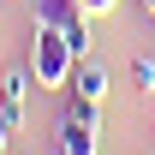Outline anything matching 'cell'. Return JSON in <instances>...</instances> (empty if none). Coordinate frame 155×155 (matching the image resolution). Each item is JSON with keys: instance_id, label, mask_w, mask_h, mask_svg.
<instances>
[{"instance_id": "cell-1", "label": "cell", "mask_w": 155, "mask_h": 155, "mask_svg": "<svg viewBox=\"0 0 155 155\" xmlns=\"http://www.w3.org/2000/svg\"><path fill=\"white\" fill-rule=\"evenodd\" d=\"M24 66L36 72L42 90H66V84H72V66H78V54H72V42H66V30L36 24V36H30V60H24Z\"/></svg>"}, {"instance_id": "cell-2", "label": "cell", "mask_w": 155, "mask_h": 155, "mask_svg": "<svg viewBox=\"0 0 155 155\" xmlns=\"http://www.w3.org/2000/svg\"><path fill=\"white\" fill-rule=\"evenodd\" d=\"M30 84H36V72H30V66H12V72L0 78V114L12 119V131H24V101H30Z\"/></svg>"}, {"instance_id": "cell-3", "label": "cell", "mask_w": 155, "mask_h": 155, "mask_svg": "<svg viewBox=\"0 0 155 155\" xmlns=\"http://www.w3.org/2000/svg\"><path fill=\"white\" fill-rule=\"evenodd\" d=\"M66 90H72V96H84V101H107V72H101L96 60H78Z\"/></svg>"}, {"instance_id": "cell-4", "label": "cell", "mask_w": 155, "mask_h": 155, "mask_svg": "<svg viewBox=\"0 0 155 155\" xmlns=\"http://www.w3.org/2000/svg\"><path fill=\"white\" fill-rule=\"evenodd\" d=\"M96 137H101V125H90V119H60V149H72V155H96Z\"/></svg>"}, {"instance_id": "cell-5", "label": "cell", "mask_w": 155, "mask_h": 155, "mask_svg": "<svg viewBox=\"0 0 155 155\" xmlns=\"http://www.w3.org/2000/svg\"><path fill=\"white\" fill-rule=\"evenodd\" d=\"M30 12H36V24H54V30H66V24L84 12L78 0H30Z\"/></svg>"}, {"instance_id": "cell-6", "label": "cell", "mask_w": 155, "mask_h": 155, "mask_svg": "<svg viewBox=\"0 0 155 155\" xmlns=\"http://www.w3.org/2000/svg\"><path fill=\"white\" fill-rule=\"evenodd\" d=\"M66 42H72L78 60H90V48H96V36H90V12H78V18L66 24Z\"/></svg>"}, {"instance_id": "cell-7", "label": "cell", "mask_w": 155, "mask_h": 155, "mask_svg": "<svg viewBox=\"0 0 155 155\" xmlns=\"http://www.w3.org/2000/svg\"><path fill=\"white\" fill-rule=\"evenodd\" d=\"M131 90H137V96H149V90H155V60H149V54L131 60Z\"/></svg>"}, {"instance_id": "cell-8", "label": "cell", "mask_w": 155, "mask_h": 155, "mask_svg": "<svg viewBox=\"0 0 155 155\" xmlns=\"http://www.w3.org/2000/svg\"><path fill=\"white\" fill-rule=\"evenodd\" d=\"M78 6H84V12H90V18H107V12H114L119 0H78Z\"/></svg>"}, {"instance_id": "cell-9", "label": "cell", "mask_w": 155, "mask_h": 155, "mask_svg": "<svg viewBox=\"0 0 155 155\" xmlns=\"http://www.w3.org/2000/svg\"><path fill=\"white\" fill-rule=\"evenodd\" d=\"M12 137H18V131H12V119L0 114V155H12Z\"/></svg>"}, {"instance_id": "cell-10", "label": "cell", "mask_w": 155, "mask_h": 155, "mask_svg": "<svg viewBox=\"0 0 155 155\" xmlns=\"http://www.w3.org/2000/svg\"><path fill=\"white\" fill-rule=\"evenodd\" d=\"M48 155H72V149H60V143H54V149H48Z\"/></svg>"}]
</instances>
